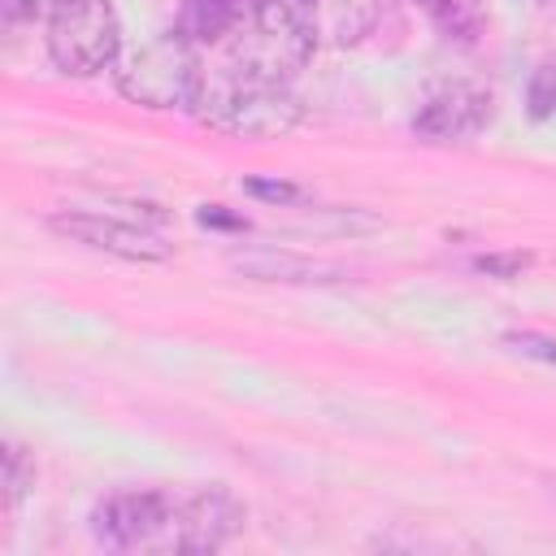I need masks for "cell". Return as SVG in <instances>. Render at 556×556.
Listing matches in <instances>:
<instances>
[{"instance_id":"cell-4","label":"cell","mask_w":556,"mask_h":556,"mask_svg":"<svg viewBox=\"0 0 556 556\" xmlns=\"http://www.w3.org/2000/svg\"><path fill=\"white\" fill-rule=\"evenodd\" d=\"M48 56L61 74L91 78L117 65L122 22L109 0H61L48 13Z\"/></svg>"},{"instance_id":"cell-3","label":"cell","mask_w":556,"mask_h":556,"mask_svg":"<svg viewBox=\"0 0 556 556\" xmlns=\"http://www.w3.org/2000/svg\"><path fill=\"white\" fill-rule=\"evenodd\" d=\"M200 87L204 70L178 30L143 43L117 70V91L143 109H195Z\"/></svg>"},{"instance_id":"cell-9","label":"cell","mask_w":556,"mask_h":556,"mask_svg":"<svg viewBox=\"0 0 556 556\" xmlns=\"http://www.w3.org/2000/svg\"><path fill=\"white\" fill-rule=\"evenodd\" d=\"M417 9H426L430 13V22L439 26V30H447V35H456V39H473V30H478V4L473 0H413Z\"/></svg>"},{"instance_id":"cell-7","label":"cell","mask_w":556,"mask_h":556,"mask_svg":"<svg viewBox=\"0 0 556 556\" xmlns=\"http://www.w3.org/2000/svg\"><path fill=\"white\" fill-rule=\"evenodd\" d=\"M230 265L243 274V278H256V282H300V287H330V282H343L352 278L348 269L330 265V261H313V256H295V252H239L230 256Z\"/></svg>"},{"instance_id":"cell-6","label":"cell","mask_w":556,"mask_h":556,"mask_svg":"<svg viewBox=\"0 0 556 556\" xmlns=\"http://www.w3.org/2000/svg\"><path fill=\"white\" fill-rule=\"evenodd\" d=\"M491 122V96L469 83H452L430 91L413 113V135L430 143H456L478 135Z\"/></svg>"},{"instance_id":"cell-1","label":"cell","mask_w":556,"mask_h":556,"mask_svg":"<svg viewBox=\"0 0 556 556\" xmlns=\"http://www.w3.org/2000/svg\"><path fill=\"white\" fill-rule=\"evenodd\" d=\"M243 526V504L226 486L113 491L91 508V530L113 552H217Z\"/></svg>"},{"instance_id":"cell-16","label":"cell","mask_w":556,"mask_h":556,"mask_svg":"<svg viewBox=\"0 0 556 556\" xmlns=\"http://www.w3.org/2000/svg\"><path fill=\"white\" fill-rule=\"evenodd\" d=\"M195 217H200L204 226H235V230H243V217H230V213H222L217 204H208V208H200Z\"/></svg>"},{"instance_id":"cell-13","label":"cell","mask_w":556,"mask_h":556,"mask_svg":"<svg viewBox=\"0 0 556 556\" xmlns=\"http://www.w3.org/2000/svg\"><path fill=\"white\" fill-rule=\"evenodd\" d=\"M526 100H530V113H534V117H552V113H556V65L534 70Z\"/></svg>"},{"instance_id":"cell-2","label":"cell","mask_w":556,"mask_h":556,"mask_svg":"<svg viewBox=\"0 0 556 556\" xmlns=\"http://www.w3.org/2000/svg\"><path fill=\"white\" fill-rule=\"evenodd\" d=\"M195 113L235 139H274L300 126L304 104L287 87V78L256 70L248 61L204 70V87L195 100Z\"/></svg>"},{"instance_id":"cell-14","label":"cell","mask_w":556,"mask_h":556,"mask_svg":"<svg viewBox=\"0 0 556 556\" xmlns=\"http://www.w3.org/2000/svg\"><path fill=\"white\" fill-rule=\"evenodd\" d=\"M61 0H0V17H4V30H17L26 17H39V13H52Z\"/></svg>"},{"instance_id":"cell-5","label":"cell","mask_w":556,"mask_h":556,"mask_svg":"<svg viewBox=\"0 0 556 556\" xmlns=\"http://www.w3.org/2000/svg\"><path fill=\"white\" fill-rule=\"evenodd\" d=\"M48 230H56L61 239L83 243L91 252H104V256H117V261H139V265L169 261V252H174L148 226L100 213V208H56V213H48Z\"/></svg>"},{"instance_id":"cell-10","label":"cell","mask_w":556,"mask_h":556,"mask_svg":"<svg viewBox=\"0 0 556 556\" xmlns=\"http://www.w3.org/2000/svg\"><path fill=\"white\" fill-rule=\"evenodd\" d=\"M239 187H243V195H252V200H261V204H269V208H300V204H313V191L300 187V182H291V178H243Z\"/></svg>"},{"instance_id":"cell-15","label":"cell","mask_w":556,"mask_h":556,"mask_svg":"<svg viewBox=\"0 0 556 556\" xmlns=\"http://www.w3.org/2000/svg\"><path fill=\"white\" fill-rule=\"evenodd\" d=\"M513 343H517L526 356H539V361L556 365V343H552V339H539V334H517Z\"/></svg>"},{"instance_id":"cell-12","label":"cell","mask_w":556,"mask_h":556,"mask_svg":"<svg viewBox=\"0 0 556 556\" xmlns=\"http://www.w3.org/2000/svg\"><path fill=\"white\" fill-rule=\"evenodd\" d=\"M473 274H486V278H500V282H513L521 278V269H530V256L526 252H482L469 261Z\"/></svg>"},{"instance_id":"cell-11","label":"cell","mask_w":556,"mask_h":556,"mask_svg":"<svg viewBox=\"0 0 556 556\" xmlns=\"http://www.w3.org/2000/svg\"><path fill=\"white\" fill-rule=\"evenodd\" d=\"M30 486H35V460L26 456V447L4 443V508L13 513Z\"/></svg>"},{"instance_id":"cell-8","label":"cell","mask_w":556,"mask_h":556,"mask_svg":"<svg viewBox=\"0 0 556 556\" xmlns=\"http://www.w3.org/2000/svg\"><path fill=\"white\" fill-rule=\"evenodd\" d=\"M243 17V0H182L174 30L187 43H213L222 35H230Z\"/></svg>"}]
</instances>
